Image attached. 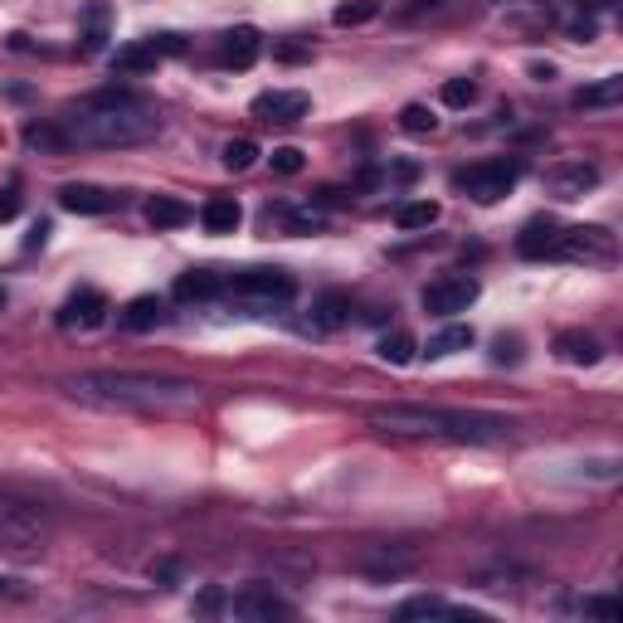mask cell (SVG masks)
<instances>
[{
    "label": "cell",
    "mask_w": 623,
    "mask_h": 623,
    "mask_svg": "<svg viewBox=\"0 0 623 623\" xmlns=\"http://www.w3.org/2000/svg\"><path fill=\"white\" fill-rule=\"evenodd\" d=\"M151 575H156V580H176L181 565H176V560H161V565H151Z\"/></svg>",
    "instance_id": "37"
},
{
    "label": "cell",
    "mask_w": 623,
    "mask_h": 623,
    "mask_svg": "<svg viewBox=\"0 0 623 623\" xmlns=\"http://www.w3.org/2000/svg\"><path fill=\"white\" fill-rule=\"evenodd\" d=\"M589 5H599V10H604V5H614V0H589Z\"/></svg>",
    "instance_id": "42"
},
{
    "label": "cell",
    "mask_w": 623,
    "mask_h": 623,
    "mask_svg": "<svg viewBox=\"0 0 623 623\" xmlns=\"http://www.w3.org/2000/svg\"><path fill=\"white\" fill-rule=\"evenodd\" d=\"M15 215H20V195H15V190H0V224L15 220Z\"/></svg>",
    "instance_id": "35"
},
{
    "label": "cell",
    "mask_w": 623,
    "mask_h": 623,
    "mask_svg": "<svg viewBox=\"0 0 623 623\" xmlns=\"http://www.w3.org/2000/svg\"><path fill=\"white\" fill-rule=\"evenodd\" d=\"M200 224H205V234H234L244 224V205L234 195H210L200 205Z\"/></svg>",
    "instance_id": "16"
},
{
    "label": "cell",
    "mask_w": 623,
    "mask_h": 623,
    "mask_svg": "<svg viewBox=\"0 0 623 623\" xmlns=\"http://www.w3.org/2000/svg\"><path fill=\"white\" fill-rule=\"evenodd\" d=\"M400 127L409 132V137H434V127H439V117L424 108V103H409V108L400 112Z\"/></svg>",
    "instance_id": "29"
},
{
    "label": "cell",
    "mask_w": 623,
    "mask_h": 623,
    "mask_svg": "<svg viewBox=\"0 0 623 623\" xmlns=\"http://www.w3.org/2000/svg\"><path fill=\"white\" fill-rule=\"evenodd\" d=\"M215 609H220V589H205L200 594V614H215Z\"/></svg>",
    "instance_id": "38"
},
{
    "label": "cell",
    "mask_w": 623,
    "mask_h": 623,
    "mask_svg": "<svg viewBox=\"0 0 623 623\" xmlns=\"http://www.w3.org/2000/svg\"><path fill=\"white\" fill-rule=\"evenodd\" d=\"M25 142L35 151H69V137H64L59 122H30V127H25Z\"/></svg>",
    "instance_id": "25"
},
{
    "label": "cell",
    "mask_w": 623,
    "mask_h": 623,
    "mask_svg": "<svg viewBox=\"0 0 623 623\" xmlns=\"http://www.w3.org/2000/svg\"><path fill=\"white\" fill-rule=\"evenodd\" d=\"M10 585H15V580H0V599H5V594H10Z\"/></svg>",
    "instance_id": "41"
},
{
    "label": "cell",
    "mask_w": 623,
    "mask_h": 623,
    "mask_svg": "<svg viewBox=\"0 0 623 623\" xmlns=\"http://www.w3.org/2000/svg\"><path fill=\"white\" fill-rule=\"evenodd\" d=\"M351 322V297L346 293H322L312 307V331H336Z\"/></svg>",
    "instance_id": "18"
},
{
    "label": "cell",
    "mask_w": 623,
    "mask_h": 623,
    "mask_svg": "<svg viewBox=\"0 0 623 623\" xmlns=\"http://www.w3.org/2000/svg\"><path fill=\"white\" fill-rule=\"evenodd\" d=\"M258 161V142H249V137H234L229 147H224V166L229 171H249Z\"/></svg>",
    "instance_id": "31"
},
{
    "label": "cell",
    "mask_w": 623,
    "mask_h": 623,
    "mask_svg": "<svg viewBox=\"0 0 623 623\" xmlns=\"http://www.w3.org/2000/svg\"><path fill=\"white\" fill-rule=\"evenodd\" d=\"M473 346V327H443L439 336H429V356H453V351H468Z\"/></svg>",
    "instance_id": "27"
},
{
    "label": "cell",
    "mask_w": 623,
    "mask_h": 623,
    "mask_svg": "<svg viewBox=\"0 0 623 623\" xmlns=\"http://www.w3.org/2000/svg\"><path fill=\"white\" fill-rule=\"evenodd\" d=\"M443 103H448V108H468V103H477V83L473 78H448V83H443Z\"/></svg>",
    "instance_id": "32"
},
{
    "label": "cell",
    "mask_w": 623,
    "mask_h": 623,
    "mask_svg": "<svg viewBox=\"0 0 623 623\" xmlns=\"http://www.w3.org/2000/svg\"><path fill=\"white\" fill-rule=\"evenodd\" d=\"M224 293L244 307H283L297 297V278L283 268H239V273H229Z\"/></svg>",
    "instance_id": "4"
},
{
    "label": "cell",
    "mask_w": 623,
    "mask_h": 623,
    "mask_svg": "<svg viewBox=\"0 0 623 623\" xmlns=\"http://www.w3.org/2000/svg\"><path fill=\"white\" fill-rule=\"evenodd\" d=\"M400 229H429V224L439 220V205L434 200H409V205H400Z\"/></svg>",
    "instance_id": "28"
},
{
    "label": "cell",
    "mask_w": 623,
    "mask_h": 623,
    "mask_svg": "<svg viewBox=\"0 0 623 623\" xmlns=\"http://www.w3.org/2000/svg\"><path fill=\"white\" fill-rule=\"evenodd\" d=\"M69 147H88V151H117V147H142L161 132V117L151 108L147 98L137 93H98L88 98L83 108H74L69 117H59Z\"/></svg>",
    "instance_id": "2"
},
{
    "label": "cell",
    "mask_w": 623,
    "mask_h": 623,
    "mask_svg": "<svg viewBox=\"0 0 623 623\" xmlns=\"http://www.w3.org/2000/svg\"><path fill=\"white\" fill-rule=\"evenodd\" d=\"M477 278H468V273H448V278H439V283H429L424 288V312L429 317H439V322H448V317H458V312H468L477 302Z\"/></svg>",
    "instance_id": "8"
},
{
    "label": "cell",
    "mask_w": 623,
    "mask_h": 623,
    "mask_svg": "<svg viewBox=\"0 0 623 623\" xmlns=\"http://www.w3.org/2000/svg\"><path fill=\"white\" fill-rule=\"evenodd\" d=\"M619 103H623V78L619 74L599 78V83H589V88L575 93V108H619Z\"/></svg>",
    "instance_id": "23"
},
{
    "label": "cell",
    "mask_w": 623,
    "mask_h": 623,
    "mask_svg": "<svg viewBox=\"0 0 623 623\" xmlns=\"http://www.w3.org/2000/svg\"><path fill=\"white\" fill-rule=\"evenodd\" d=\"M0 312H5V288H0Z\"/></svg>",
    "instance_id": "43"
},
{
    "label": "cell",
    "mask_w": 623,
    "mask_h": 623,
    "mask_svg": "<svg viewBox=\"0 0 623 623\" xmlns=\"http://www.w3.org/2000/svg\"><path fill=\"white\" fill-rule=\"evenodd\" d=\"M375 351H380V361H390V366H409L419 346H414V336H409V331H385Z\"/></svg>",
    "instance_id": "24"
},
{
    "label": "cell",
    "mask_w": 623,
    "mask_h": 623,
    "mask_svg": "<svg viewBox=\"0 0 623 623\" xmlns=\"http://www.w3.org/2000/svg\"><path fill=\"white\" fill-rule=\"evenodd\" d=\"M220 288H224L220 273H210V268H190V273L176 278V297L181 302H205V297H215Z\"/></svg>",
    "instance_id": "22"
},
{
    "label": "cell",
    "mask_w": 623,
    "mask_h": 623,
    "mask_svg": "<svg viewBox=\"0 0 623 623\" xmlns=\"http://www.w3.org/2000/svg\"><path fill=\"white\" fill-rule=\"evenodd\" d=\"M307 93H297V88H273V93H258L254 98V117L258 122H273V127H293V122H302L307 117Z\"/></svg>",
    "instance_id": "10"
},
{
    "label": "cell",
    "mask_w": 623,
    "mask_h": 623,
    "mask_svg": "<svg viewBox=\"0 0 623 623\" xmlns=\"http://www.w3.org/2000/svg\"><path fill=\"white\" fill-rule=\"evenodd\" d=\"M64 395L88 409H127V414H195L205 404L195 380L142 375V370H83L64 380Z\"/></svg>",
    "instance_id": "1"
},
{
    "label": "cell",
    "mask_w": 623,
    "mask_h": 623,
    "mask_svg": "<svg viewBox=\"0 0 623 623\" xmlns=\"http://www.w3.org/2000/svg\"><path fill=\"white\" fill-rule=\"evenodd\" d=\"M185 44L181 35H147L137 39V44H127V49H117L112 54V69L117 74H147V69H156L161 59H171V54H181Z\"/></svg>",
    "instance_id": "9"
},
{
    "label": "cell",
    "mask_w": 623,
    "mask_h": 623,
    "mask_svg": "<svg viewBox=\"0 0 623 623\" xmlns=\"http://www.w3.org/2000/svg\"><path fill=\"white\" fill-rule=\"evenodd\" d=\"M147 224L151 229H181V224H190V205L176 195H156V200H147Z\"/></svg>",
    "instance_id": "21"
},
{
    "label": "cell",
    "mask_w": 623,
    "mask_h": 623,
    "mask_svg": "<svg viewBox=\"0 0 623 623\" xmlns=\"http://www.w3.org/2000/svg\"><path fill=\"white\" fill-rule=\"evenodd\" d=\"M49 541V526L25 502H0V550L5 555H35Z\"/></svg>",
    "instance_id": "6"
},
{
    "label": "cell",
    "mask_w": 623,
    "mask_h": 623,
    "mask_svg": "<svg viewBox=\"0 0 623 623\" xmlns=\"http://www.w3.org/2000/svg\"><path fill=\"white\" fill-rule=\"evenodd\" d=\"M268 161H273V171H278V176H297V171H302V151H297V147H278Z\"/></svg>",
    "instance_id": "33"
},
{
    "label": "cell",
    "mask_w": 623,
    "mask_h": 623,
    "mask_svg": "<svg viewBox=\"0 0 623 623\" xmlns=\"http://www.w3.org/2000/svg\"><path fill=\"white\" fill-rule=\"evenodd\" d=\"M161 317H166V302H161V297H151V293L147 297H132V302L122 307V327H127V331H151Z\"/></svg>",
    "instance_id": "20"
},
{
    "label": "cell",
    "mask_w": 623,
    "mask_h": 623,
    "mask_svg": "<svg viewBox=\"0 0 623 623\" xmlns=\"http://www.w3.org/2000/svg\"><path fill=\"white\" fill-rule=\"evenodd\" d=\"M516 181H521V161H477V166L453 176V185L463 195H473L477 205H497L502 195H512Z\"/></svg>",
    "instance_id": "7"
},
{
    "label": "cell",
    "mask_w": 623,
    "mask_h": 623,
    "mask_svg": "<svg viewBox=\"0 0 623 623\" xmlns=\"http://www.w3.org/2000/svg\"><path fill=\"white\" fill-rule=\"evenodd\" d=\"M555 356L570 361V366H599L604 346H599L589 331H560V336H555Z\"/></svg>",
    "instance_id": "17"
},
{
    "label": "cell",
    "mask_w": 623,
    "mask_h": 623,
    "mask_svg": "<svg viewBox=\"0 0 623 623\" xmlns=\"http://www.w3.org/2000/svg\"><path fill=\"white\" fill-rule=\"evenodd\" d=\"M278 59H288V64H297V59H307V49H302V44H283V49H278Z\"/></svg>",
    "instance_id": "39"
},
{
    "label": "cell",
    "mask_w": 623,
    "mask_h": 623,
    "mask_svg": "<svg viewBox=\"0 0 623 623\" xmlns=\"http://www.w3.org/2000/svg\"><path fill=\"white\" fill-rule=\"evenodd\" d=\"M585 614H594V619H619L623 609H619V599H604V594H594V599H585Z\"/></svg>",
    "instance_id": "34"
},
{
    "label": "cell",
    "mask_w": 623,
    "mask_h": 623,
    "mask_svg": "<svg viewBox=\"0 0 623 623\" xmlns=\"http://www.w3.org/2000/svg\"><path fill=\"white\" fill-rule=\"evenodd\" d=\"M497 361H521V341H497Z\"/></svg>",
    "instance_id": "36"
},
{
    "label": "cell",
    "mask_w": 623,
    "mask_h": 623,
    "mask_svg": "<svg viewBox=\"0 0 623 623\" xmlns=\"http://www.w3.org/2000/svg\"><path fill=\"white\" fill-rule=\"evenodd\" d=\"M375 15H380V0H346V5H336L331 20H336L341 30H356V25H370Z\"/></svg>",
    "instance_id": "26"
},
{
    "label": "cell",
    "mask_w": 623,
    "mask_h": 623,
    "mask_svg": "<svg viewBox=\"0 0 623 623\" xmlns=\"http://www.w3.org/2000/svg\"><path fill=\"white\" fill-rule=\"evenodd\" d=\"M370 429L395 439H448V443H502L512 439V419L482 409H439V404H380L370 409Z\"/></svg>",
    "instance_id": "3"
},
{
    "label": "cell",
    "mask_w": 623,
    "mask_h": 623,
    "mask_svg": "<svg viewBox=\"0 0 623 623\" xmlns=\"http://www.w3.org/2000/svg\"><path fill=\"white\" fill-rule=\"evenodd\" d=\"M614 254H619V244L599 224H570V229L555 224L550 249H546V258H570V263H609Z\"/></svg>",
    "instance_id": "5"
},
{
    "label": "cell",
    "mask_w": 623,
    "mask_h": 623,
    "mask_svg": "<svg viewBox=\"0 0 623 623\" xmlns=\"http://www.w3.org/2000/svg\"><path fill=\"white\" fill-rule=\"evenodd\" d=\"M83 20H88L83 44H88V49H103V44H108V5H88V15H83Z\"/></svg>",
    "instance_id": "30"
},
{
    "label": "cell",
    "mask_w": 623,
    "mask_h": 623,
    "mask_svg": "<svg viewBox=\"0 0 623 623\" xmlns=\"http://www.w3.org/2000/svg\"><path fill=\"white\" fill-rule=\"evenodd\" d=\"M44 234H49V224H35V229H30V239H25V249H39V244H44Z\"/></svg>",
    "instance_id": "40"
},
{
    "label": "cell",
    "mask_w": 623,
    "mask_h": 623,
    "mask_svg": "<svg viewBox=\"0 0 623 623\" xmlns=\"http://www.w3.org/2000/svg\"><path fill=\"white\" fill-rule=\"evenodd\" d=\"M229 609H234L239 619H293V604H288V599H283L273 585L239 589V594L229 599Z\"/></svg>",
    "instance_id": "11"
},
{
    "label": "cell",
    "mask_w": 623,
    "mask_h": 623,
    "mask_svg": "<svg viewBox=\"0 0 623 623\" xmlns=\"http://www.w3.org/2000/svg\"><path fill=\"white\" fill-rule=\"evenodd\" d=\"M468 609H453V604H443L434 594H419V599H404L400 609H395V619H463ZM477 619V614H468Z\"/></svg>",
    "instance_id": "19"
},
{
    "label": "cell",
    "mask_w": 623,
    "mask_h": 623,
    "mask_svg": "<svg viewBox=\"0 0 623 623\" xmlns=\"http://www.w3.org/2000/svg\"><path fill=\"white\" fill-rule=\"evenodd\" d=\"M594 185H599V166H589V161H570V166L550 171V195L555 200H580Z\"/></svg>",
    "instance_id": "15"
},
{
    "label": "cell",
    "mask_w": 623,
    "mask_h": 623,
    "mask_svg": "<svg viewBox=\"0 0 623 623\" xmlns=\"http://www.w3.org/2000/svg\"><path fill=\"white\" fill-rule=\"evenodd\" d=\"M59 205L69 210V215H108L122 205V195H112L103 185H88V181H69L59 190Z\"/></svg>",
    "instance_id": "13"
},
{
    "label": "cell",
    "mask_w": 623,
    "mask_h": 623,
    "mask_svg": "<svg viewBox=\"0 0 623 623\" xmlns=\"http://www.w3.org/2000/svg\"><path fill=\"white\" fill-rule=\"evenodd\" d=\"M108 297L98 293V288H78L69 302H64V312H59V327H69V331H93V327H103L108 322Z\"/></svg>",
    "instance_id": "12"
},
{
    "label": "cell",
    "mask_w": 623,
    "mask_h": 623,
    "mask_svg": "<svg viewBox=\"0 0 623 623\" xmlns=\"http://www.w3.org/2000/svg\"><path fill=\"white\" fill-rule=\"evenodd\" d=\"M258 54H263V35H258L254 25H239V30H229V35L220 39L224 69H254Z\"/></svg>",
    "instance_id": "14"
}]
</instances>
